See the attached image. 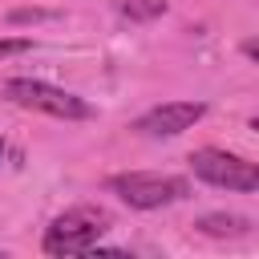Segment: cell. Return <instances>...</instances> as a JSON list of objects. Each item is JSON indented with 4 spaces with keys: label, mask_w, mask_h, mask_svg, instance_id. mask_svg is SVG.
Listing matches in <instances>:
<instances>
[{
    "label": "cell",
    "mask_w": 259,
    "mask_h": 259,
    "mask_svg": "<svg viewBox=\"0 0 259 259\" xmlns=\"http://www.w3.org/2000/svg\"><path fill=\"white\" fill-rule=\"evenodd\" d=\"M20 53H32L28 36H0V61L4 57H20Z\"/></svg>",
    "instance_id": "ba28073f"
},
{
    "label": "cell",
    "mask_w": 259,
    "mask_h": 259,
    "mask_svg": "<svg viewBox=\"0 0 259 259\" xmlns=\"http://www.w3.org/2000/svg\"><path fill=\"white\" fill-rule=\"evenodd\" d=\"M109 231V210L101 206H69L45 231V255H89L97 239Z\"/></svg>",
    "instance_id": "7a4b0ae2"
},
{
    "label": "cell",
    "mask_w": 259,
    "mask_h": 259,
    "mask_svg": "<svg viewBox=\"0 0 259 259\" xmlns=\"http://www.w3.org/2000/svg\"><path fill=\"white\" fill-rule=\"evenodd\" d=\"M109 190L134 206V210H158V206H170V202H182L190 194V182L178 178V174H150V170H130V174H113L109 178Z\"/></svg>",
    "instance_id": "3957f363"
},
{
    "label": "cell",
    "mask_w": 259,
    "mask_h": 259,
    "mask_svg": "<svg viewBox=\"0 0 259 259\" xmlns=\"http://www.w3.org/2000/svg\"><path fill=\"white\" fill-rule=\"evenodd\" d=\"M117 12H121L125 20L146 24V20H158V16L166 12V0H117Z\"/></svg>",
    "instance_id": "52a82bcc"
},
{
    "label": "cell",
    "mask_w": 259,
    "mask_h": 259,
    "mask_svg": "<svg viewBox=\"0 0 259 259\" xmlns=\"http://www.w3.org/2000/svg\"><path fill=\"white\" fill-rule=\"evenodd\" d=\"M206 113V101H162L154 109H146L134 130L146 134V138H178L182 130H190L198 117Z\"/></svg>",
    "instance_id": "5b68a950"
},
{
    "label": "cell",
    "mask_w": 259,
    "mask_h": 259,
    "mask_svg": "<svg viewBox=\"0 0 259 259\" xmlns=\"http://www.w3.org/2000/svg\"><path fill=\"white\" fill-rule=\"evenodd\" d=\"M247 219L243 214H202L198 219V231H206V235H247Z\"/></svg>",
    "instance_id": "8992f818"
},
{
    "label": "cell",
    "mask_w": 259,
    "mask_h": 259,
    "mask_svg": "<svg viewBox=\"0 0 259 259\" xmlns=\"http://www.w3.org/2000/svg\"><path fill=\"white\" fill-rule=\"evenodd\" d=\"M190 170L194 178L210 182V186H227V190H239V194H251L259 190V170L255 162L239 158V154H227V150H194L190 154Z\"/></svg>",
    "instance_id": "277c9868"
},
{
    "label": "cell",
    "mask_w": 259,
    "mask_h": 259,
    "mask_svg": "<svg viewBox=\"0 0 259 259\" xmlns=\"http://www.w3.org/2000/svg\"><path fill=\"white\" fill-rule=\"evenodd\" d=\"M0 158H4V138H0Z\"/></svg>",
    "instance_id": "9c48e42d"
},
{
    "label": "cell",
    "mask_w": 259,
    "mask_h": 259,
    "mask_svg": "<svg viewBox=\"0 0 259 259\" xmlns=\"http://www.w3.org/2000/svg\"><path fill=\"white\" fill-rule=\"evenodd\" d=\"M0 97L20 105V109H36V113H53V117H65V121H85L93 117V105L61 85H49V81H36V77H8L0 81Z\"/></svg>",
    "instance_id": "6da1fadb"
}]
</instances>
